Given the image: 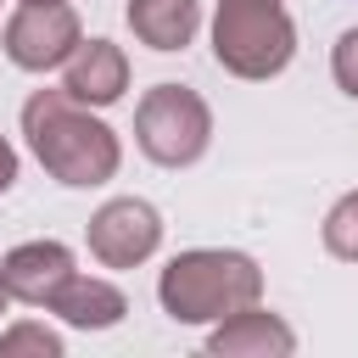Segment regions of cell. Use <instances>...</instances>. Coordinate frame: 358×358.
<instances>
[{
	"instance_id": "obj_1",
	"label": "cell",
	"mask_w": 358,
	"mask_h": 358,
	"mask_svg": "<svg viewBox=\"0 0 358 358\" xmlns=\"http://www.w3.org/2000/svg\"><path fill=\"white\" fill-rule=\"evenodd\" d=\"M22 140L39 157V168L67 190H95L123 162L117 134L95 112H84L67 90H34L22 101Z\"/></svg>"
},
{
	"instance_id": "obj_2",
	"label": "cell",
	"mask_w": 358,
	"mask_h": 358,
	"mask_svg": "<svg viewBox=\"0 0 358 358\" xmlns=\"http://www.w3.org/2000/svg\"><path fill=\"white\" fill-rule=\"evenodd\" d=\"M263 296L257 257L235 246H190L157 274V302L173 324H218Z\"/></svg>"
},
{
	"instance_id": "obj_3",
	"label": "cell",
	"mask_w": 358,
	"mask_h": 358,
	"mask_svg": "<svg viewBox=\"0 0 358 358\" xmlns=\"http://www.w3.org/2000/svg\"><path fill=\"white\" fill-rule=\"evenodd\" d=\"M296 56V22L280 0H218L213 62L235 78H274Z\"/></svg>"
},
{
	"instance_id": "obj_4",
	"label": "cell",
	"mask_w": 358,
	"mask_h": 358,
	"mask_svg": "<svg viewBox=\"0 0 358 358\" xmlns=\"http://www.w3.org/2000/svg\"><path fill=\"white\" fill-rule=\"evenodd\" d=\"M134 145L157 168H190L213 145V106L190 84H151L134 106Z\"/></svg>"
},
{
	"instance_id": "obj_5",
	"label": "cell",
	"mask_w": 358,
	"mask_h": 358,
	"mask_svg": "<svg viewBox=\"0 0 358 358\" xmlns=\"http://www.w3.org/2000/svg\"><path fill=\"white\" fill-rule=\"evenodd\" d=\"M84 39V22L73 11V0H17V11L0 28L6 62L22 73H50L62 67Z\"/></svg>"
},
{
	"instance_id": "obj_6",
	"label": "cell",
	"mask_w": 358,
	"mask_h": 358,
	"mask_svg": "<svg viewBox=\"0 0 358 358\" xmlns=\"http://www.w3.org/2000/svg\"><path fill=\"white\" fill-rule=\"evenodd\" d=\"M90 257L101 268H140L157 246H162V213L145 196H112L90 213Z\"/></svg>"
},
{
	"instance_id": "obj_7",
	"label": "cell",
	"mask_w": 358,
	"mask_h": 358,
	"mask_svg": "<svg viewBox=\"0 0 358 358\" xmlns=\"http://www.w3.org/2000/svg\"><path fill=\"white\" fill-rule=\"evenodd\" d=\"M73 246L67 241H22L6 252L0 263V280L11 291V302H28V308H50L56 291L73 280Z\"/></svg>"
},
{
	"instance_id": "obj_8",
	"label": "cell",
	"mask_w": 358,
	"mask_h": 358,
	"mask_svg": "<svg viewBox=\"0 0 358 358\" xmlns=\"http://www.w3.org/2000/svg\"><path fill=\"white\" fill-rule=\"evenodd\" d=\"M62 90L78 106H112L129 90V56L112 39H78V50L62 62Z\"/></svg>"
},
{
	"instance_id": "obj_9",
	"label": "cell",
	"mask_w": 358,
	"mask_h": 358,
	"mask_svg": "<svg viewBox=\"0 0 358 358\" xmlns=\"http://www.w3.org/2000/svg\"><path fill=\"white\" fill-rule=\"evenodd\" d=\"M207 352L213 358H291L296 352V330L280 313H268V308L252 302V308H241V313H229V319L213 324Z\"/></svg>"
},
{
	"instance_id": "obj_10",
	"label": "cell",
	"mask_w": 358,
	"mask_h": 358,
	"mask_svg": "<svg viewBox=\"0 0 358 358\" xmlns=\"http://www.w3.org/2000/svg\"><path fill=\"white\" fill-rule=\"evenodd\" d=\"M45 313H56V319H62V324H73V330H112V324H123L129 296H123L112 280L73 274V280L56 291V302H50Z\"/></svg>"
},
{
	"instance_id": "obj_11",
	"label": "cell",
	"mask_w": 358,
	"mask_h": 358,
	"mask_svg": "<svg viewBox=\"0 0 358 358\" xmlns=\"http://www.w3.org/2000/svg\"><path fill=\"white\" fill-rule=\"evenodd\" d=\"M129 34L145 50H185L201 28V0H129Z\"/></svg>"
},
{
	"instance_id": "obj_12",
	"label": "cell",
	"mask_w": 358,
	"mask_h": 358,
	"mask_svg": "<svg viewBox=\"0 0 358 358\" xmlns=\"http://www.w3.org/2000/svg\"><path fill=\"white\" fill-rule=\"evenodd\" d=\"M319 241H324V252H330V257L358 263V190L336 196V207H330V213H324V224H319Z\"/></svg>"
},
{
	"instance_id": "obj_13",
	"label": "cell",
	"mask_w": 358,
	"mask_h": 358,
	"mask_svg": "<svg viewBox=\"0 0 358 358\" xmlns=\"http://www.w3.org/2000/svg\"><path fill=\"white\" fill-rule=\"evenodd\" d=\"M0 358H62V336L39 319H17L11 330H0Z\"/></svg>"
},
{
	"instance_id": "obj_14",
	"label": "cell",
	"mask_w": 358,
	"mask_h": 358,
	"mask_svg": "<svg viewBox=\"0 0 358 358\" xmlns=\"http://www.w3.org/2000/svg\"><path fill=\"white\" fill-rule=\"evenodd\" d=\"M330 78L358 101V28H347V34L336 39V50H330Z\"/></svg>"
},
{
	"instance_id": "obj_15",
	"label": "cell",
	"mask_w": 358,
	"mask_h": 358,
	"mask_svg": "<svg viewBox=\"0 0 358 358\" xmlns=\"http://www.w3.org/2000/svg\"><path fill=\"white\" fill-rule=\"evenodd\" d=\"M17 185V151H11V140L0 134V196Z\"/></svg>"
},
{
	"instance_id": "obj_16",
	"label": "cell",
	"mask_w": 358,
	"mask_h": 358,
	"mask_svg": "<svg viewBox=\"0 0 358 358\" xmlns=\"http://www.w3.org/2000/svg\"><path fill=\"white\" fill-rule=\"evenodd\" d=\"M6 302H11V291H6V280H0V313H6Z\"/></svg>"
},
{
	"instance_id": "obj_17",
	"label": "cell",
	"mask_w": 358,
	"mask_h": 358,
	"mask_svg": "<svg viewBox=\"0 0 358 358\" xmlns=\"http://www.w3.org/2000/svg\"><path fill=\"white\" fill-rule=\"evenodd\" d=\"M0 6H6V0H0Z\"/></svg>"
}]
</instances>
